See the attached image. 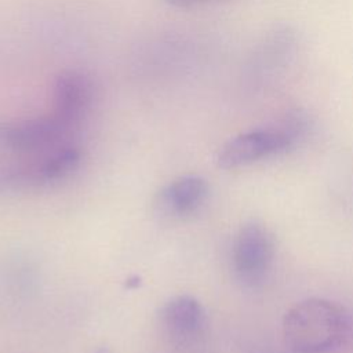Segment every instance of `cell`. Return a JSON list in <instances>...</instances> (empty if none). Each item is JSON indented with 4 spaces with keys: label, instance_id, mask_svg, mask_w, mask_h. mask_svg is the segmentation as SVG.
I'll list each match as a JSON object with an SVG mask.
<instances>
[{
    "label": "cell",
    "instance_id": "1",
    "mask_svg": "<svg viewBox=\"0 0 353 353\" xmlns=\"http://www.w3.org/2000/svg\"><path fill=\"white\" fill-rule=\"evenodd\" d=\"M349 312L323 298H307L294 305L283 319V336L295 353H330L352 338Z\"/></svg>",
    "mask_w": 353,
    "mask_h": 353
},
{
    "label": "cell",
    "instance_id": "2",
    "mask_svg": "<svg viewBox=\"0 0 353 353\" xmlns=\"http://www.w3.org/2000/svg\"><path fill=\"white\" fill-rule=\"evenodd\" d=\"M302 130V120L290 117L276 127L258 128L226 141L216 153V164L233 170L288 149Z\"/></svg>",
    "mask_w": 353,
    "mask_h": 353
},
{
    "label": "cell",
    "instance_id": "3",
    "mask_svg": "<svg viewBox=\"0 0 353 353\" xmlns=\"http://www.w3.org/2000/svg\"><path fill=\"white\" fill-rule=\"evenodd\" d=\"M273 258L274 239L266 226L250 222L240 228L232 247V268L243 284H261L270 272Z\"/></svg>",
    "mask_w": 353,
    "mask_h": 353
},
{
    "label": "cell",
    "instance_id": "4",
    "mask_svg": "<svg viewBox=\"0 0 353 353\" xmlns=\"http://www.w3.org/2000/svg\"><path fill=\"white\" fill-rule=\"evenodd\" d=\"M161 331L179 350H193L201 342L205 330V312L190 295H175L160 309Z\"/></svg>",
    "mask_w": 353,
    "mask_h": 353
},
{
    "label": "cell",
    "instance_id": "5",
    "mask_svg": "<svg viewBox=\"0 0 353 353\" xmlns=\"http://www.w3.org/2000/svg\"><path fill=\"white\" fill-rule=\"evenodd\" d=\"M94 101V84L80 70L61 72L52 84V114L70 130L88 113Z\"/></svg>",
    "mask_w": 353,
    "mask_h": 353
},
{
    "label": "cell",
    "instance_id": "6",
    "mask_svg": "<svg viewBox=\"0 0 353 353\" xmlns=\"http://www.w3.org/2000/svg\"><path fill=\"white\" fill-rule=\"evenodd\" d=\"M70 131L52 113L47 116L12 120L0 124V142L18 152L39 150L61 141Z\"/></svg>",
    "mask_w": 353,
    "mask_h": 353
},
{
    "label": "cell",
    "instance_id": "7",
    "mask_svg": "<svg viewBox=\"0 0 353 353\" xmlns=\"http://www.w3.org/2000/svg\"><path fill=\"white\" fill-rule=\"evenodd\" d=\"M208 185L197 175H183L164 186L156 196L157 215L167 219L185 218L194 214L205 201Z\"/></svg>",
    "mask_w": 353,
    "mask_h": 353
},
{
    "label": "cell",
    "instance_id": "8",
    "mask_svg": "<svg viewBox=\"0 0 353 353\" xmlns=\"http://www.w3.org/2000/svg\"><path fill=\"white\" fill-rule=\"evenodd\" d=\"M81 152L74 146H65L48 156L39 167L23 171L29 183L55 182L70 176L80 165Z\"/></svg>",
    "mask_w": 353,
    "mask_h": 353
},
{
    "label": "cell",
    "instance_id": "9",
    "mask_svg": "<svg viewBox=\"0 0 353 353\" xmlns=\"http://www.w3.org/2000/svg\"><path fill=\"white\" fill-rule=\"evenodd\" d=\"M181 1H189V0H181Z\"/></svg>",
    "mask_w": 353,
    "mask_h": 353
}]
</instances>
